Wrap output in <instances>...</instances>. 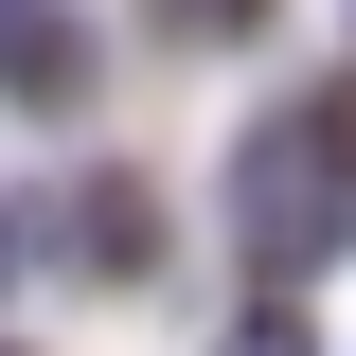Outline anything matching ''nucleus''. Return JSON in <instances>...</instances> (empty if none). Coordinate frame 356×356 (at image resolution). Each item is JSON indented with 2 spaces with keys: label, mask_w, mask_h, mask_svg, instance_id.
Returning a JSON list of instances; mask_svg holds the SVG:
<instances>
[{
  "label": "nucleus",
  "mask_w": 356,
  "mask_h": 356,
  "mask_svg": "<svg viewBox=\"0 0 356 356\" xmlns=\"http://www.w3.org/2000/svg\"><path fill=\"white\" fill-rule=\"evenodd\" d=\"M232 232H250L267 285H321V267L356 250V89L250 125V161H232Z\"/></svg>",
  "instance_id": "f257e3e1"
},
{
  "label": "nucleus",
  "mask_w": 356,
  "mask_h": 356,
  "mask_svg": "<svg viewBox=\"0 0 356 356\" xmlns=\"http://www.w3.org/2000/svg\"><path fill=\"white\" fill-rule=\"evenodd\" d=\"M72 232H89L72 267H107V285H125V267H161V196H143V178H89V196H72Z\"/></svg>",
  "instance_id": "f03ea898"
},
{
  "label": "nucleus",
  "mask_w": 356,
  "mask_h": 356,
  "mask_svg": "<svg viewBox=\"0 0 356 356\" xmlns=\"http://www.w3.org/2000/svg\"><path fill=\"white\" fill-rule=\"evenodd\" d=\"M143 18H161L178 54H232V36H267V0H143Z\"/></svg>",
  "instance_id": "7ed1b4c3"
},
{
  "label": "nucleus",
  "mask_w": 356,
  "mask_h": 356,
  "mask_svg": "<svg viewBox=\"0 0 356 356\" xmlns=\"http://www.w3.org/2000/svg\"><path fill=\"white\" fill-rule=\"evenodd\" d=\"M214 356H321V339H303V321H250V339H214Z\"/></svg>",
  "instance_id": "20e7f679"
},
{
  "label": "nucleus",
  "mask_w": 356,
  "mask_h": 356,
  "mask_svg": "<svg viewBox=\"0 0 356 356\" xmlns=\"http://www.w3.org/2000/svg\"><path fill=\"white\" fill-rule=\"evenodd\" d=\"M18 18H36V0H0V36H18Z\"/></svg>",
  "instance_id": "39448f33"
},
{
  "label": "nucleus",
  "mask_w": 356,
  "mask_h": 356,
  "mask_svg": "<svg viewBox=\"0 0 356 356\" xmlns=\"http://www.w3.org/2000/svg\"><path fill=\"white\" fill-rule=\"evenodd\" d=\"M0 250H18V232H0Z\"/></svg>",
  "instance_id": "423d86ee"
},
{
  "label": "nucleus",
  "mask_w": 356,
  "mask_h": 356,
  "mask_svg": "<svg viewBox=\"0 0 356 356\" xmlns=\"http://www.w3.org/2000/svg\"><path fill=\"white\" fill-rule=\"evenodd\" d=\"M0 356H18V339H0Z\"/></svg>",
  "instance_id": "0eeeda50"
}]
</instances>
